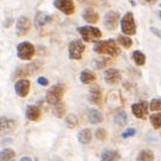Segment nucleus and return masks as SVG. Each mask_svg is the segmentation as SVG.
<instances>
[{
  "label": "nucleus",
  "mask_w": 161,
  "mask_h": 161,
  "mask_svg": "<svg viewBox=\"0 0 161 161\" xmlns=\"http://www.w3.org/2000/svg\"><path fill=\"white\" fill-rule=\"evenodd\" d=\"M154 159H155L154 153L151 149H142L139 153V155L136 156V160H140V161H148V160H154Z\"/></svg>",
  "instance_id": "393cba45"
},
{
  "label": "nucleus",
  "mask_w": 161,
  "mask_h": 161,
  "mask_svg": "<svg viewBox=\"0 0 161 161\" xmlns=\"http://www.w3.org/2000/svg\"><path fill=\"white\" fill-rule=\"evenodd\" d=\"M53 5L58 11L66 15H71L75 12V4L74 0H55Z\"/></svg>",
  "instance_id": "6e6552de"
},
{
  "label": "nucleus",
  "mask_w": 161,
  "mask_h": 161,
  "mask_svg": "<svg viewBox=\"0 0 161 161\" xmlns=\"http://www.w3.org/2000/svg\"><path fill=\"white\" fill-rule=\"evenodd\" d=\"M37 82L39 83L40 86H47V84H49V80H46L45 77H38Z\"/></svg>",
  "instance_id": "f704fd0d"
},
{
  "label": "nucleus",
  "mask_w": 161,
  "mask_h": 161,
  "mask_svg": "<svg viewBox=\"0 0 161 161\" xmlns=\"http://www.w3.org/2000/svg\"><path fill=\"white\" fill-rule=\"evenodd\" d=\"M149 109L153 111H161V98H153L149 103Z\"/></svg>",
  "instance_id": "7c9ffc66"
},
{
  "label": "nucleus",
  "mask_w": 161,
  "mask_h": 161,
  "mask_svg": "<svg viewBox=\"0 0 161 161\" xmlns=\"http://www.w3.org/2000/svg\"><path fill=\"white\" fill-rule=\"evenodd\" d=\"M65 111H66V108H65V104H64V103L58 102V103L53 104V114H55L56 117L62 119L63 116L65 115Z\"/></svg>",
  "instance_id": "a878e982"
},
{
  "label": "nucleus",
  "mask_w": 161,
  "mask_h": 161,
  "mask_svg": "<svg viewBox=\"0 0 161 161\" xmlns=\"http://www.w3.org/2000/svg\"><path fill=\"white\" fill-rule=\"evenodd\" d=\"M65 123L70 129H74V128L78 125V120H77L76 115H74V114H69V115L65 117Z\"/></svg>",
  "instance_id": "c756f323"
},
{
  "label": "nucleus",
  "mask_w": 161,
  "mask_h": 161,
  "mask_svg": "<svg viewBox=\"0 0 161 161\" xmlns=\"http://www.w3.org/2000/svg\"><path fill=\"white\" fill-rule=\"evenodd\" d=\"M94 51L100 55H108L110 57H116L120 53V49L114 39L100 40L94 46Z\"/></svg>",
  "instance_id": "f257e3e1"
},
{
  "label": "nucleus",
  "mask_w": 161,
  "mask_h": 161,
  "mask_svg": "<svg viewBox=\"0 0 161 161\" xmlns=\"http://www.w3.org/2000/svg\"><path fill=\"white\" fill-rule=\"evenodd\" d=\"M113 120H114V123L117 125V126H125L128 122V115H127V113L125 110H119L115 113Z\"/></svg>",
  "instance_id": "412c9836"
},
{
  "label": "nucleus",
  "mask_w": 161,
  "mask_h": 161,
  "mask_svg": "<svg viewBox=\"0 0 161 161\" xmlns=\"http://www.w3.org/2000/svg\"><path fill=\"white\" fill-rule=\"evenodd\" d=\"M80 78L83 84H91L96 80V75L91 70L86 69V70H83L80 72Z\"/></svg>",
  "instance_id": "a211bd4d"
},
{
  "label": "nucleus",
  "mask_w": 161,
  "mask_h": 161,
  "mask_svg": "<svg viewBox=\"0 0 161 161\" xmlns=\"http://www.w3.org/2000/svg\"><path fill=\"white\" fill-rule=\"evenodd\" d=\"M121 30L127 36H133L136 33V24L134 14L131 12H127L121 19Z\"/></svg>",
  "instance_id": "20e7f679"
},
{
  "label": "nucleus",
  "mask_w": 161,
  "mask_h": 161,
  "mask_svg": "<svg viewBox=\"0 0 161 161\" xmlns=\"http://www.w3.org/2000/svg\"><path fill=\"white\" fill-rule=\"evenodd\" d=\"M31 29V21L30 19L23 15V17H19L18 20H17V24H15V32L18 36H25L29 33V31Z\"/></svg>",
  "instance_id": "f8f14e48"
},
{
  "label": "nucleus",
  "mask_w": 161,
  "mask_h": 161,
  "mask_svg": "<svg viewBox=\"0 0 161 161\" xmlns=\"http://www.w3.org/2000/svg\"><path fill=\"white\" fill-rule=\"evenodd\" d=\"M89 100L91 103L101 106L102 104V89L100 86H94L89 90Z\"/></svg>",
  "instance_id": "2eb2a0df"
},
{
  "label": "nucleus",
  "mask_w": 161,
  "mask_h": 161,
  "mask_svg": "<svg viewBox=\"0 0 161 161\" xmlns=\"http://www.w3.org/2000/svg\"><path fill=\"white\" fill-rule=\"evenodd\" d=\"M31 83L29 80L26 78H21V80H17L14 84V90L17 92V95L20 97H26L27 94L30 92Z\"/></svg>",
  "instance_id": "ddd939ff"
},
{
  "label": "nucleus",
  "mask_w": 161,
  "mask_h": 161,
  "mask_svg": "<svg viewBox=\"0 0 161 161\" xmlns=\"http://www.w3.org/2000/svg\"><path fill=\"white\" fill-rule=\"evenodd\" d=\"M17 122L6 116H0V136L10 134L15 129Z\"/></svg>",
  "instance_id": "1a4fd4ad"
},
{
  "label": "nucleus",
  "mask_w": 161,
  "mask_h": 161,
  "mask_svg": "<svg viewBox=\"0 0 161 161\" xmlns=\"http://www.w3.org/2000/svg\"><path fill=\"white\" fill-rule=\"evenodd\" d=\"M149 30H151V32L153 33V35H155L156 37H159V38L161 39V30L156 29V27H154V26H151Z\"/></svg>",
  "instance_id": "72a5a7b5"
},
{
  "label": "nucleus",
  "mask_w": 161,
  "mask_h": 161,
  "mask_svg": "<svg viewBox=\"0 0 161 161\" xmlns=\"http://www.w3.org/2000/svg\"><path fill=\"white\" fill-rule=\"evenodd\" d=\"M131 57H133L134 63H135L137 66L145 65V63H146V56H145L143 52H141V51H139V50H135L133 52Z\"/></svg>",
  "instance_id": "b1692460"
},
{
  "label": "nucleus",
  "mask_w": 161,
  "mask_h": 161,
  "mask_svg": "<svg viewBox=\"0 0 161 161\" xmlns=\"http://www.w3.org/2000/svg\"><path fill=\"white\" fill-rule=\"evenodd\" d=\"M140 1H143L146 4H155L158 0H140Z\"/></svg>",
  "instance_id": "c9c22d12"
},
{
  "label": "nucleus",
  "mask_w": 161,
  "mask_h": 161,
  "mask_svg": "<svg viewBox=\"0 0 161 161\" xmlns=\"http://www.w3.org/2000/svg\"><path fill=\"white\" fill-rule=\"evenodd\" d=\"M158 15H159V18H160V19H161V10L159 11V12H158Z\"/></svg>",
  "instance_id": "e433bc0d"
},
{
  "label": "nucleus",
  "mask_w": 161,
  "mask_h": 161,
  "mask_svg": "<svg viewBox=\"0 0 161 161\" xmlns=\"http://www.w3.org/2000/svg\"><path fill=\"white\" fill-rule=\"evenodd\" d=\"M91 137H92L91 130L88 129V128L82 129V130H80V133L77 134V139H78L80 143H82V145H88V143H90Z\"/></svg>",
  "instance_id": "6ab92c4d"
},
{
  "label": "nucleus",
  "mask_w": 161,
  "mask_h": 161,
  "mask_svg": "<svg viewBox=\"0 0 161 161\" xmlns=\"http://www.w3.org/2000/svg\"><path fill=\"white\" fill-rule=\"evenodd\" d=\"M86 51V45L82 40H72L69 44V58L80 60Z\"/></svg>",
  "instance_id": "0eeeda50"
},
{
  "label": "nucleus",
  "mask_w": 161,
  "mask_h": 161,
  "mask_svg": "<svg viewBox=\"0 0 161 161\" xmlns=\"http://www.w3.org/2000/svg\"><path fill=\"white\" fill-rule=\"evenodd\" d=\"M119 21H120V14L115 12V11H109L106 13L104 17V26L108 30L114 31L117 29L119 26Z\"/></svg>",
  "instance_id": "9b49d317"
},
{
  "label": "nucleus",
  "mask_w": 161,
  "mask_h": 161,
  "mask_svg": "<svg viewBox=\"0 0 161 161\" xmlns=\"http://www.w3.org/2000/svg\"><path fill=\"white\" fill-rule=\"evenodd\" d=\"M21 160H31V158H23Z\"/></svg>",
  "instance_id": "4c0bfd02"
},
{
  "label": "nucleus",
  "mask_w": 161,
  "mask_h": 161,
  "mask_svg": "<svg viewBox=\"0 0 161 161\" xmlns=\"http://www.w3.org/2000/svg\"><path fill=\"white\" fill-rule=\"evenodd\" d=\"M101 159L103 161H114V160H120L121 155L119 154V152L116 151H104L101 155Z\"/></svg>",
  "instance_id": "5701e85b"
},
{
  "label": "nucleus",
  "mask_w": 161,
  "mask_h": 161,
  "mask_svg": "<svg viewBox=\"0 0 161 161\" xmlns=\"http://www.w3.org/2000/svg\"><path fill=\"white\" fill-rule=\"evenodd\" d=\"M149 110V103L146 101H142L139 103H134L131 106V111L136 119H146Z\"/></svg>",
  "instance_id": "9d476101"
},
{
  "label": "nucleus",
  "mask_w": 161,
  "mask_h": 161,
  "mask_svg": "<svg viewBox=\"0 0 161 161\" xmlns=\"http://www.w3.org/2000/svg\"><path fill=\"white\" fill-rule=\"evenodd\" d=\"M82 18L86 20V23H89V24H96L98 21V19H100V15H98V13L94 8L89 7V8H86V10L83 11Z\"/></svg>",
  "instance_id": "dca6fc26"
},
{
  "label": "nucleus",
  "mask_w": 161,
  "mask_h": 161,
  "mask_svg": "<svg viewBox=\"0 0 161 161\" xmlns=\"http://www.w3.org/2000/svg\"><path fill=\"white\" fill-rule=\"evenodd\" d=\"M95 136L97 140L104 141L107 139V130L106 129H103V128H98V129L95 131Z\"/></svg>",
  "instance_id": "2f4dec72"
},
{
  "label": "nucleus",
  "mask_w": 161,
  "mask_h": 161,
  "mask_svg": "<svg viewBox=\"0 0 161 161\" xmlns=\"http://www.w3.org/2000/svg\"><path fill=\"white\" fill-rule=\"evenodd\" d=\"M78 32H80L82 39L84 42H96L102 37V32L100 29L94 27V26H80L78 27Z\"/></svg>",
  "instance_id": "7ed1b4c3"
},
{
  "label": "nucleus",
  "mask_w": 161,
  "mask_h": 161,
  "mask_svg": "<svg viewBox=\"0 0 161 161\" xmlns=\"http://www.w3.org/2000/svg\"><path fill=\"white\" fill-rule=\"evenodd\" d=\"M88 120L92 125H98L103 121V115L101 111L96 110V109H90L88 113Z\"/></svg>",
  "instance_id": "aec40b11"
},
{
  "label": "nucleus",
  "mask_w": 161,
  "mask_h": 161,
  "mask_svg": "<svg viewBox=\"0 0 161 161\" xmlns=\"http://www.w3.org/2000/svg\"><path fill=\"white\" fill-rule=\"evenodd\" d=\"M26 119L30 121H38L40 119V110L38 107L29 106L26 108Z\"/></svg>",
  "instance_id": "f3484780"
},
{
  "label": "nucleus",
  "mask_w": 161,
  "mask_h": 161,
  "mask_svg": "<svg viewBox=\"0 0 161 161\" xmlns=\"http://www.w3.org/2000/svg\"><path fill=\"white\" fill-rule=\"evenodd\" d=\"M65 92V86L63 84H55L52 86L46 92V102L50 104H56L58 102H62V98Z\"/></svg>",
  "instance_id": "f03ea898"
},
{
  "label": "nucleus",
  "mask_w": 161,
  "mask_h": 161,
  "mask_svg": "<svg viewBox=\"0 0 161 161\" xmlns=\"http://www.w3.org/2000/svg\"><path fill=\"white\" fill-rule=\"evenodd\" d=\"M136 134V129L135 128H128L127 130H125L121 136L123 137V139H128V137H131V136H134Z\"/></svg>",
  "instance_id": "473e14b6"
},
{
  "label": "nucleus",
  "mask_w": 161,
  "mask_h": 161,
  "mask_svg": "<svg viewBox=\"0 0 161 161\" xmlns=\"http://www.w3.org/2000/svg\"><path fill=\"white\" fill-rule=\"evenodd\" d=\"M43 63L42 62H33L30 64H25V65L19 66L14 74V77H27L36 74L37 71H39L42 69Z\"/></svg>",
  "instance_id": "39448f33"
},
{
  "label": "nucleus",
  "mask_w": 161,
  "mask_h": 161,
  "mask_svg": "<svg viewBox=\"0 0 161 161\" xmlns=\"http://www.w3.org/2000/svg\"><path fill=\"white\" fill-rule=\"evenodd\" d=\"M151 123L153 125L154 129H160L161 128V113H156L149 116Z\"/></svg>",
  "instance_id": "cd10ccee"
},
{
  "label": "nucleus",
  "mask_w": 161,
  "mask_h": 161,
  "mask_svg": "<svg viewBox=\"0 0 161 161\" xmlns=\"http://www.w3.org/2000/svg\"><path fill=\"white\" fill-rule=\"evenodd\" d=\"M14 156H15L14 151L8 149V148L3 149V151L0 152V160H12V159H14Z\"/></svg>",
  "instance_id": "c85d7f7f"
},
{
  "label": "nucleus",
  "mask_w": 161,
  "mask_h": 161,
  "mask_svg": "<svg viewBox=\"0 0 161 161\" xmlns=\"http://www.w3.org/2000/svg\"><path fill=\"white\" fill-rule=\"evenodd\" d=\"M51 19L50 15L45 14L44 12H38L37 14H36V18H35V24H36V27L37 29H39V27H43V26L45 25L46 23H49V20Z\"/></svg>",
  "instance_id": "4be33fe9"
},
{
  "label": "nucleus",
  "mask_w": 161,
  "mask_h": 161,
  "mask_svg": "<svg viewBox=\"0 0 161 161\" xmlns=\"http://www.w3.org/2000/svg\"><path fill=\"white\" fill-rule=\"evenodd\" d=\"M35 45L29 43V42H23V43H20L19 45L17 46V55H18L20 59L30 60L35 56Z\"/></svg>",
  "instance_id": "423d86ee"
},
{
  "label": "nucleus",
  "mask_w": 161,
  "mask_h": 161,
  "mask_svg": "<svg viewBox=\"0 0 161 161\" xmlns=\"http://www.w3.org/2000/svg\"><path fill=\"white\" fill-rule=\"evenodd\" d=\"M117 42H119V44L121 46H123L125 49H129L131 45H133V40L130 39V37H128V36H122L120 35L117 37Z\"/></svg>",
  "instance_id": "bb28decb"
},
{
  "label": "nucleus",
  "mask_w": 161,
  "mask_h": 161,
  "mask_svg": "<svg viewBox=\"0 0 161 161\" xmlns=\"http://www.w3.org/2000/svg\"><path fill=\"white\" fill-rule=\"evenodd\" d=\"M104 80H106L108 84H117L121 80V72L116 69H108L104 72Z\"/></svg>",
  "instance_id": "4468645a"
}]
</instances>
